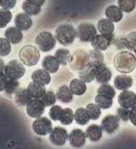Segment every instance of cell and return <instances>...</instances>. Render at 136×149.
<instances>
[{
    "instance_id": "cell-1",
    "label": "cell",
    "mask_w": 136,
    "mask_h": 149,
    "mask_svg": "<svg viewBox=\"0 0 136 149\" xmlns=\"http://www.w3.org/2000/svg\"><path fill=\"white\" fill-rule=\"evenodd\" d=\"M114 65L119 73H131L136 67V57L129 51H122L115 55Z\"/></svg>"
},
{
    "instance_id": "cell-2",
    "label": "cell",
    "mask_w": 136,
    "mask_h": 149,
    "mask_svg": "<svg viewBox=\"0 0 136 149\" xmlns=\"http://www.w3.org/2000/svg\"><path fill=\"white\" fill-rule=\"evenodd\" d=\"M77 31L70 24H62L55 31V38L62 45H71L77 37Z\"/></svg>"
},
{
    "instance_id": "cell-3",
    "label": "cell",
    "mask_w": 136,
    "mask_h": 149,
    "mask_svg": "<svg viewBox=\"0 0 136 149\" xmlns=\"http://www.w3.org/2000/svg\"><path fill=\"white\" fill-rule=\"evenodd\" d=\"M19 59L23 64L28 67H33L38 63L41 55L36 47L27 45L23 47L19 51Z\"/></svg>"
},
{
    "instance_id": "cell-4",
    "label": "cell",
    "mask_w": 136,
    "mask_h": 149,
    "mask_svg": "<svg viewBox=\"0 0 136 149\" xmlns=\"http://www.w3.org/2000/svg\"><path fill=\"white\" fill-rule=\"evenodd\" d=\"M70 68L74 71H82L90 66L88 53L82 49L76 50L71 55L68 63Z\"/></svg>"
},
{
    "instance_id": "cell-5",
    "label": "cell",
    "mask_w": 136,
    "mask_h": 149,
    "mask_svg": "<svg viewBox=\"0 0 136 149\" xmlns=\"http://www.w3.org/2000/svg\"><path fill=\"white\" fill-rule=\"evenodd\" d=\"M35 43L42 52H49L56 46V38L51 33L43 31L36 37Z\"/></svg>"
},
{
    "instance_id": "cell-6",
    "label": "cell",
    "mask_w": 136,
    "mask_h": 149,
    "mask_svg": "<svg viewBox=\"0 0 136 149\" xmlns=\"http://www.w3.org/2000/svg\"><path fill=\"white\" fill-rule=\"evenodd\" d=\"M25 67L17 60H11L6 65L4 73L7 77L10 79L18 80L24 76L25 73Z\"/></svg>"
},
{
    "instance_id": "cell-7",
    "label": "cell",
    "mask_w": 136,
    "mask_h": 149,
    "mask_svg": "<svg viewBox=\"0 0 136 149\" xmlns=\"http://www.w3.org/2000/svg\"><path fill=\"white\" fill-rule=\"evenodd\" d=\"M77 35L82 42H91L97 35V29L92 23H81L77 27Z\"/></svg>"
},
{
    "instance_id": "cell-8",
    "label": "cell",
    "mask_w": 136,
    "mask_h": 149,
    "mask_svg": "<svg viewBox=\"0 0 136 149\" xmlns=\"http://www.w3.org/2000/svg\"><path fill=\"white\" fill-rule=\"evenodd\" d=\"M33 131L39 136H46L50 134L52 129V125L47 117L40 116L35 120L32 125Z\"/></svg>"
},
{
    "instance_id": "cell-9",
    "label": "cell",
    "mask_w": 136,
    "mask_h": 149,
    "mask_svg": "<svg viewBox=\"0 0 136 149\" xmlns=\"http://www.w3.org/2000/svg\"><path fill=\"white\" fill-rule=\"evenodd\" d=\"M50 143L55 146H63L68 139L67 130L61 127H55L49 134Z\"/></svg>"
},
{
    "instance_id": "cell-10",
    "label": "cell",
    "mask_w": 136,
    "mask_h": 149,
    "mask_svg": "<svg viewBox=\"0 0 136 149\" xmlns=\"http://www.w3.org/2000/svg\"><path fill=\"white\" fill-rule=\"evenodd\" d=\"M45 104L41 99H33L26 106V113L27 115L33 118H37L45 113Z\"/></svg>"
},
{
    "instance_id": "cell-11",
    "label": "cell",
    "mask_w": 136,
    "mask_h": 149,
    "mask_svg": "<svg viewBox=\"0 0 136 149\" xmlns=\"http://www.w3.org/2000/svg\"><path fill=\"white\" fill-rule=\"evenodd\" d=\"M114 39V35L107 36L101 33L100 35L97 34L91 41V45L94 49L104 51L107 50L108 48L111 45Z\"/></svg>"
},
{
    "instance_id": "cell-12",
    "label": "cell",
    "mask_w": 136,
    "mask_h": 149,
    "mask_svg": "<svg viewBox=\"0 0 136 149\" xmlns=\"http://www.w3.org/2000/svg\"><path fill=\"white\" fill-rule=\"evenodd\" d=\"M120 118L117 115H108L103 118L101 123L103 130L107 134L114 133L118 129Z\"/></svg>"
},
{
    "instance_id": "cell-13",
    "label": "cell",
    "mask_w": 136,
    "mask_h": 149,
    "mask_svg": "<svg viewBox=\"0 0 136 149\" xmlns=\"http://www.w3.org/2000/svg\"><path fill=\"white\" fill-rule=\"evenodd\" d=\"M117 102L120 107L132 109L136 106V94L128 89L122 91L117 97Z\"/></svg>"
},
{
    "instance_id": "cell-14",
    "label": "cell",
    "mask_w": 136,
    "mask_h": 149,
    "mask_svg": "<svg viewBox=\"0 0 136 149\" xmlns=\"http://www.w3.org/2000/svg\"><path fill=\"white\" fill-rule=\"evenodd\" d=\"M86 132L79 129L72 130L68 135V141L70 145L75 148H80L86 143Z\"/></svg>"
},
{
    "instance_id": "cell-15",
    "label": "cell",
    "mask_w": 136,
    "mask_h": 149,
    "mask_svg": "<svg viewBox=\"0 0 136 149\" xmlns=\"http://www.w3.org/2000/svg\"><path fill=\"white\" fill-rule=\"evenodd\" d=\"M94 69L95 79L99 83H107L111 80L112 73L104 63Z\"/></svg>"
},
{
    "instance_id": "cell-16",
    "label": "cell",
    "mask_w": 136,
    "mask_h": 149,
    "mask_svg": "<svg viewBox=\"0 0 136 149\" xmlns=\"http://www.w3.org/2000/svg\"><path fill=\"white\" fill-rule=\"evenodd\" d=\"M114 87L117 90H128L132 87L133 80L131 76L127 74H119L114 79Z\"/></svg>"
},
{
    "instance_id": "cell-17",
    "label": "cell",
    "mask_w": 136,
    "mask_h": 149,
    "mask_svg": "<svg viewBox=\"0 0 136 149\" xmlns=\"http://www.w3.org/2000/svg\"><path fill=\"white\" fill-rule=\"evenodd\" d=\"M33 82L41 85H47L51 81L50 73L45 69H37L33 71L31 74Z\"/></svg>"
},
{
    "instance_id": "cell-18",
    "label": "cell",
    "mask_w": 136,
    "mask_h": 149,
    "mask_svg": "<svg viewBox=\"0 0 136 149\" xmlns=\"http://www.w3.org/2000/svg\"><path fill=\"white\" fill-rule=\"evenodd\" d=\"M15 25L21 31H27L33 25V20L27 13H19L15 16Z\"/></svg>"
},
{
    "instance_id": "cell-19",
    "label": "cell",
    "mask_w": 136,
    "mask_h": 149,
    "mask_svg": "<svg viewBox=\"0 0 136 149\" xmlns=\"http://www.w3.org/2000/svg\"><path fill=\"white\" fill-rule=\"evenodd\" d=\"M59 66L60 63L55 56H45L42 61L43 69L50 73H57L59 69Z\"/></svg>"
},
{
    "instance_id": "cell-20",
    "label": "cell",
    "mask_w": 136,
    "mask_h": 149,
    "mask_svg": "<svg viewBox=\"0 0 136 149\" xmlns=\"http://www.w3.org/2000/svg\"><path fill=\"white\" fill-rule=\"evenodd\" d=\"M6 38L11 44H18L23 40V35L21 30L18 29L17 27H11L6 30L4 33Z\"/></svg>"
},
{
    "instance_id": "cell-21",
    "label": "cell",
    "mask_w": 136,
    "mask_h": 149,
    "mask_svg": "<svg viewBox=\"0 0 136 149\" xmlns=\"http://www.w3.org/2000/svg\"><path fill=\"white\" fill-rule=\"evenodd\" d=\"M105 15L112 22L118 23L123 18V11L116 6H110L106 9Z\"/></svg>"
},
{
    "instance_id": "cell-22",
    "label": "cell",
    "mask_w": 136,
    "mask_h": 149,
    "mask_svg": "<svg viewBox=\"0 0 136 149\" xmlns=\"http://www.w3.org/2000/svg\"><path fill=\"white\" fill-rule=\"evenodd\" d=\"M115 26L114 23L108 18H102L98 21L97 29L101 34L111 36L114 35Z\"/></svg>"
},
{
    "instance_id": "cell-23",
    "label": "cell",
    "mask_w": 136,
    "mask_h": 149,
    "mask_svg": "<svg viewBox=\"0 0 136 149\" xmlns=\"http://www.w3.org/2000/svg\"><path fill=\"white\" fill-rule=\"evenodd\" d=\"M69 88L73 95L77 96H82L87 90L86 83L80 79H73L69 84Z\"/></svg>"
},
{
    "instance_id": "cell-24",
    "label": "cell",
    "mask_w": 136,
    "mask_h": 149,
    "mask_svg": "<svg viewBox=\"0 0 136 149\" xmlns=\"http://www.w3.org/2000/svg\"><path fill=\"white\" fill-rule=\"evenodd\" d=\"M103 129L101 126L91 125L86 129L87 138L92 142H98L102 139Z\"/></svg>"
},
{
    "instance_id": "cell-25",
    "label": "cell",
    "mask_w": 136,
    "mask_h": 149,
    "mask_svg": "<svg viewBox=\"0 0 136 149\" xmlns=\"http://www.w3.org/2000/svg\"><path fill=\"white\" fill-rule=\"evenodd\" d=\"M57 97L63 103H70L73 100V93L67 85H64L59 88L57 91Z\"/></svg>"
},
{
    "instance_id": "cell-26",
    "label": "cell",
    "mask_w": 136,
    "mask_h": 149,
    "mask_svg": "<svg viewBox=\"0 0 136 149\" xmlns=\"http://www.w3.org/2000/svg\"><path fill=\"white\" fill-rule=\"evenodd\" d=\"M27 89L32 99H41L47 92L45 86L39 85L34 82L30 83L27 86Z\"/></svg>"
},
{
    "instance_id": "cell-27",
    "label": "cell",
    "mask_w": 136,
    "mask_h": 149,
    "mask_svg": "<svg viewBox=\"0 0 136 149\" xmlns=\"http://www.w3.org/2000/svg\"><path fill=\"white\" fill-rule=\"evenodd\" d=\"M90 66L95 69L104 63V57L100 51L94 49L88 52Z\"/></svg>"
},
{
    "instance_id": "cell-28",
    "label": "cell",
    "mask_w": 136,
    "mask_h": 149,
    "mask_svg": "<svg viewBox=\"0 0 136 149\" xmlns=\"http://www.w3.org/2000/svg\"><path fill=\"white\" fill-rule=\"evenodd\" d=\"M74 118H75L77 124L81 126L87 125L89 123L90 120H91L88 114L86 109L83 107L78 108L75 111V114H74Z\"/></svg>"
},
{
    "instance_id": "cell-29",
    "label": "cell",
    "mask_w": 136,
    "mask_h": 149,
    "mask_svg": "<svg viewBox=\"0 0 136 149\" xmlns=\"http://www.w3.org/2000/svg\"><path fill=\"white\" fill-rule=\"evenodd\" d=\"M15 99L17 103L21 106H27L31 101L32 97L30 96L27 88H19L15 94Z\"/></svg>"
},
{
    "instance_id": "cell-30",
    "label": "cell",
    "mask_w": 136,
    "mask_h": 149,
    "mask_svg": "<svg viewBox=\"0 0 136 149\" xmlns=\"http://www.w3.org/2000/svg\"><path fill=\"white\" fill-rule=\"evenodd\" d=\"M22 8L25 13L30 16L38 15L41 11V6L29 0H25L23 1L22 4Z\"/></svg>"
},
{
    "instance_id": "cell-31",
    "label": "cell",
    "mask_w": 136,
    "mask_h": 149,
    "mask_svg": "<svg viewBox=\"0 0 136 149\" xmlns=\"http://www.w3.org/2000/svg\"><path fill=\"white\" fill-rule=\"evenodd\" d=\"M94 101H95L96 104H98L101 109H104V110L111 108L113 104L112 98L104 96V95L97 94L95 97Z\"/></svg>"
},
{
    "instance_id": "cell-32",
    "label": "cell",
    "mask_w": 136,
    "mask_h": 149,
    "mask_svg": "<svg viewBox=\"0 0 136 149\" xmlns=\"http://www.w3.org/2000/svg\"><path fill=\"white\" fill-rule=\"evenodd\" d=\"M124 47L136 53V32H131L122 39Z\"/></svg>"
},
{
    "instance_id": "cell-33",
    "label": "cell",
    "mask_w": 136,
    "mask_h": 149,
    "mask_svg": "<svg viewBox=\"0 0 136 149\" xmlns=\"http://www.w3.org/2000/svg\"><path fill=\"white\" fill-rule=\"evenodd\" d=\"M78 76H79V79L86 83H92L95 79L94 69L91 67H87L78 72Z\"/></svg>"
},
{
    "instance_id": "cell-34",
    "label": "cell",
    "mask_w": 136,
    "mask_h": 149,
    "mask_svg": "<svg viewBox=\"0 0 136 149\" xmlns=\"http://www.w3.org/2000/svg\"><path fill=\"white\" fill-rule=\"evenodd\" d=\"M75 118L73 111L70 108L64 109L59 119L60 123L63 125H70L72 124Z\"/></svg>"
},
{
    "instance_id": "cell-35",
    "label": "cell",
    "mask_w": 136,
    "mask_h": 149,
    "mask_svg": "<svg viewBox=\"0 0 136 149\" xmlns=\"http://www.w3.org/2000/svg\"><path fill=\"white\" fill-rule=\"evenodd\" d=\"M71 54L68 49H59L55 52V57L58 59L60 65H66L69 63Z\"/></svg>"
},
{
    "instance_id": "cell-36",
    "label": "cell",
    "mask_w": 136,
    "mask_h": 149,
    "mask_svg": "<svg viewBox=\"0 0 136 149\" xmlns=\"http://www.w3.org/2000/svg\"><path fill=\"white\" fill-rule=\"evenodd\" d=\"M86 109L88 112V114L91 120H96L100 117L102 115V111L98 104L94 103H90L87 104Z\"/></svg>"
},
{
    "instance_id": "cell-37",
    "label": "cell",
    "mask_w": 136,
    "mask_h": 149,
    "mask_svg": "<svg viewBox=\"0 0 136 149\" xmlns=\"http://www.w3.org/2000/svg\"><path fill=\"white\" fill-rule=\"evenodd\" d=\"M97 94L104 95V96L114 99L115 96H116V91H115L114 88L111 85H110L108 83H103L98 88Z\"/></svg>"
},
{
    "instance_id": "cell-38",
    "label": "cell",
    "mask_w": 136,
    "mask_h": 149,
    "mask_svg": "<svg viewBox=\"0 0 136 149\" xmlns=\"http://www.w3.org/2000/svg\"><path fill=\"white\" fill-rule=\"evenodd\" d=\"M119 8L124 12L130 13L134 10L136 7L135 0H118L117 1Z\"/></svg>"
},
{
    "instance_id": "cell-39",
    "label": "cell",
    "mask_w": 136,
    "mask_h": 149,
    "mask_svg": "<svg viewBox=\"0 0 136 149\" xmlns=\"http://www.w3.org/2000/svg\"><path fill=\"white\" fill-rule=\"evenodd\" d=\"M12 19V13L10 9H0V29L6 27Z\"/></svg>"
},
{
    "instance_id": "cell-40",
    "label": "cell",
    "mask_w": 136,
    "mask_h": 149,
    "mask_svg": "<svg viewBox=\"0 0 136 149\" xmlns=\"http://www.w3.org/2000/svg\"><path fill=\"white\" fill-rule=\"evenodd\" d=\"M19 83L17 80L8 79L4 91L7 95H8L9 96H11V95L15 94V93L19 89Z\"/></svg>"
},
{
    "instance_id": "cell-41",
    "label": "cell",
    "mask_w": 136,
    "mask_h": 149,
    "mask_svg": "<svg viewBox=\"0 0 136 149\" xmlns=\"http://www.w3.org/2000/svg\"><path fill=\"white\" fill-rule=\"evenodd\" d=\"M11 51V43L6 38H0V57H6Z\"/></svg>"
},
{
    "instance_id": "cell-42",
    "label": "cell",
    "mask_w": 136,
    "mask_h": 149,
    "mask_svg": "<svg viewBox=\"0 0 136 149\" xmlns=\"http://www.w3.org/2000/svg\"><path fill=\"white\" fill-rule=\"evenodd\" d=\"M57 95L52 91H49L45 93L41 100L46 107H50L54 105L57 102Z\"/></svg>"
},
{
    "instance_id": "cell-43",
    "label": "cell",
    "mask_w": 136,
    "mask_h": 149,
    "mask_svg": "<svg viewBox=\"0 0 136 149\" xmlns=\"http://www.w3.org/2000/svg\"><path fill=\"white\" fill-rule=\"evenodd\" d=\"M63 109L62 108L61 106L59 105H52V107L50 108L49 110V117L50 119L54 120V121H57L59 120L60 116H61V114L63 111Z\"/></svg>"
},
{
    "instance_id": "cell-44",
    "label": "cell",
    "mask_w": 136,
    "mask_h": 149,
    "mask_svg": "<svg viewBox=\"0 0 136 149\" xmlns=\"http://www.w3.org/2000/svg\"><path fill=\"white\" fill-rule=\"evenodd\" d=\"M130 110L129 109L120 107L117 109V115L119 116L120 120H123L124 122H127L130 120Z\"/></svg>"
},
{
    "instance_id": "cell-45",
    "label": "cell",
    "mask_w": 136,
    "mask_h": 149,
    "mask_svg": "<svg viewBox=\"0 0 136 149\" xmlns=\"http://www.w3.org/2000/svg\"><path fill=\"white\" fill-rule=\"evenodd\" d=\"M16 3L17 0H0V6L7 9L14 8Z\"/></svg>"
},
{
    "instance_id": "cell-46",
    "label": "cell",
    "mask_w": 136,
    "mask_h": 149,
    "mask_svg": "<svg viewBox=\"0 0 136 149\" xmlns=\"http://www.w3.org/2000/svg\"><path fill=\"white\" fill-rule=\"evenodd\" d=\"M8 78L7 77L6 74L3 72H0V92L5 90L6 85Z\"/></svg>"
},
{
    "instance_id": "cell-47",
    "label": "cell",
    "mask_w": 136,
    "mask_h": 149,
    "mask_svg": "<svg viewBox=\"0 0 136 149\" xmlns=\"http://www.w3.org/2000/svg\"><path fill=\"white\" fill-rule=\"evenodd\" d=\"M130 120L133 126L136 127V106L133 107L130 110Z\"/></svg>"
},
{
    "instance_id": "cell-48",
    "label": "cell",
    "mask_w": 136,
    "mask_h": 149,
    "mask_svg": "<svg viewBox=\"0 0 136 149\" xmlns=\"http://www.w3.org/2000/svg\"><path fill=\"white\" fill-rule=\"evenodd\" d=\"M29 1L33 2V3L37 4L40 6H42L45 2V0H29Z\"/></svg>"
},
{
    "instance_id": "cell-49",
    "label": "cell",
    "mask_w": 136,
    "mask_h": 149,
    "mask_svg": "<svg viewBox=\"0 0 136 149\" xmlns=\"http://www.w3.org/2000/svg\"><path fill=\"white\" fill-rule=\"evenodd\" d=\"M5 63H4V61L2 60L1 58H0V72H3L4 69H5Z\"/></svg>"
},
{
    "instance_id": "cell-50",
    "label": "cell",
    "mask_w": 136,
    "mask_h": 149,
    "mask_svg": "<svg viewBox=\"0 0 136 149\" xmlns=\"http://www.w3.org/2000/svg\"><path fill=\"white\" fill-rule=\"evenodd\" d=\"M135 54H136V53H135Z\"/></svg>"
},
{
    "instance_id": "cell-51",
    "label": "cell",
    "mask_w": 136,
    "mask_h": 149,
    "mask_svg": "<svg viewBox=\"0 0 136 149\" xmlns=\"http://www.w3.org/2000/svg\"><path fill=\"white\" fill-rule=\"evenodd\" d=\"M135 1H136V0H135Z\"/></svg>"
}]
</instances>
